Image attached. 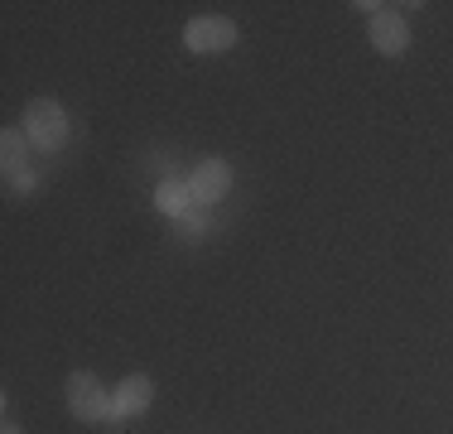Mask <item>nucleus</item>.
Instances as JSON below:
<instances>
[{
  "instance_id": "obj_8",
  "label": "nucleus",
  "mask_w": 453,
  "mask_h": 434,
  "mask_svg": "<svg viewBox=\"0 0 453 434\" xmlns=\"http://www.w3.org/2000/svg\"><path fill=\"white\" fill-rule=\"evenodd\" d=\"M25 145H29V136H25V130H5V140H0V150H5V174H15V169H29V159H25Z\"/></svg>"
},
{
  "instance_id": "obj_1",
  "label": "nucleus",
  "mask_w": 453,
  "mask_h": 434,
  "mask_svg": "<svg viewBox=\"0 0 453 434\" xmlns=\"http://www.w3.org/2000/svg\"><path fill=\"white\" fill-rule=\"evenodd\" d=\"M68 410L78 420H88V425H121V415H116V396H106V386L96 382L92 372H73L68 376Z\"/></svg>"
},
{
  "instance_id": "obj_7",
  "label": "nucleus",
  "mask_w": 453,
  "mask_h": 434,
  "mask_svg": "<svg viewBox=\"0 0 453 434\" xmlns=\"http://www.w3.org/2000/svg\"><path fill=\"white\" fill-rule=\"evenodd\" d=\"M155 203H159V213H169L174 222H179L183 213H193V208H198V203H193V193H188V183H183V179H165V183H159Z\"/></svg>"
},
{
  "instance_id": "obj_2",
  "label": "nucleus",
  "mask_w": 453,
  "mask_h": 434,
  "mask_svg": "<svg viewBox=\"0 0 453 434\" xmlns=\"http://www.w3.org/2000/svg\"><path fill=\"white\" fill-rule=\"evenodd\" d=\"M29 136V145L53 155V150L68 145V112H63L58 102H49V97H39V102L25 106V126H19Z\"/></svg>"
},
{
  "instance_id": "obj_6",
  "label": "nucleus",
  "mask_w": 453,
  "mask_h": 434,
  "mask_svg": "<svg viewBox=\"0 0 453 434\" xmlns=\"http://www.w3.org/2000/svg\"><path fill=\"white\" fill-rule=\"evenodd\" d=\"M111 396H116V415L121 420L140 415V410H150V400H155V382H150V376H126Z\"/></svg>"
},
{
  "instance_id": "obj_9",
  "label": "nucleus",
  "mask_w": 453,
  "mask_h": 434,
  "mask_svg": "<svg viewBox=\"0 0 453 434\" xmlns=\"http://www.w3.org/2000/svg\"><path fill=\"white\" fill-rule=\"evenodd\" d=\"M203 222H208V217H203V208H193V213H183L179 222H174V232H179V242H198L203 236Z\"/></svg>"
},
{
  "instance_id": "obj_10",
  "label": "nucleus",
  "mask_w": 453,
  "mask_h": 434,
  "mask_svg": "<svg viewBox=\"0 0 453 434\" xmlns=\"http://www.w3.org/2000/svg\"><path fill=\"white\" fill-rule=\"evenodd\" d=\"M35 169H15V174H5V189L10 193H29V189H35Z\"/></svg>"
},
{
  "instance_id": "obj_3",
  "label": "nucleus",
  "mask_w": 453,
  "mask_h": 434,
  "mask_svg": "<svg viewBox=\"0 0 453 434\" xmlns=\"http://www.w3.org/2000/svg\"><path fill=\"white\" fill-rule=\"evenodd\" d=\"M183 43H188L193 53H222L236 43V25L226 15H198L188 19V29H183Z\"/></svg>"
},
{
  "instance_id": "obj_4",
  "label": "nucleus",
  "mask_w": 453,
  "mask_h": 434,
  "mask_svg": "<svg viewBox=\"0 0 453 434\" xmlns=\"http://www.w3.org/2000/svg\"><path fill=\"white\" fill-rule=\"evenodd\" d=\"M362 10H372V43H376V53H386V58L405 53V43H410L405 15H395L391 5H362Z\"/></svg>"
},
{
  "instance_id": "obj_5",
  "label": "nucleus",
  "mask_w": 453,
  "mask_h": 434,
  "mask_svg": "<svg viewBox=\"0 0 453 434\" xmlns=\"http://www.w3.org/2000/svg\"><path fill=\"white\" fill-rule=\"evenodd\" d=\"M226 189H232V169H226L222 159H203V165L193 169V179H188V193H193V203H198V208L222 203Z\"/></svg>"
},
{
  "instance_id": "obj_11",
  "label": "nucleus",
  "mask_w": 453,
  "mask_h": 434,
  "mask_svg": "<svg viewBox=\"0 0 453 434\" xmlns=\"http://www.w3.org/2000/svg\"><path fill=\"white\" fill-rule=\"evenodd\" d=\"M0 434H19V425H10V420H5V430H0Z\"/></svg>"
}]
</instances>
